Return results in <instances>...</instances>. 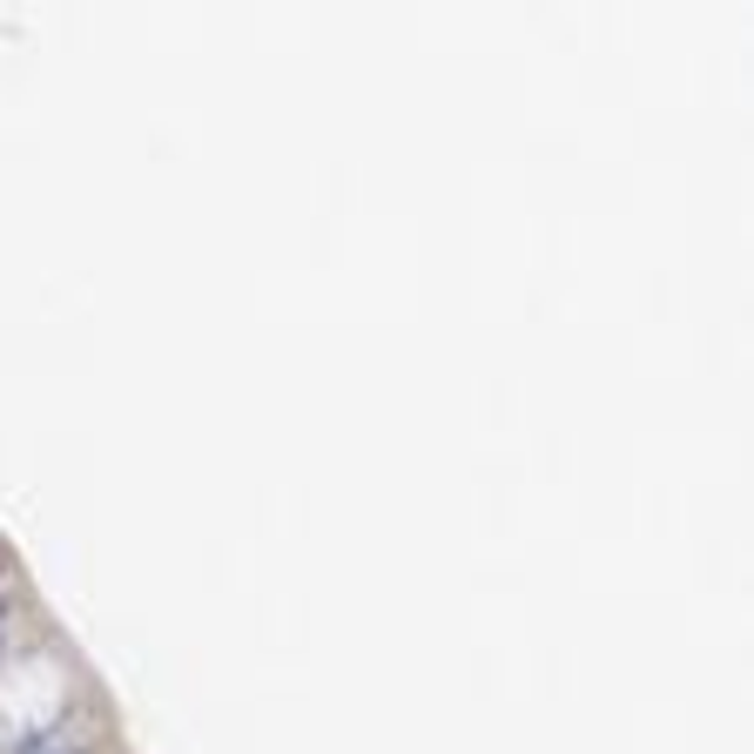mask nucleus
<instances>
[{"label": "nucleus", "mask_w": 754, "mask_h": 754, "mask_svg": "<svg viewBox=\"0 0 754 754\" xmlns=\"http://www.w3.org/2000/svg\"><path fill=\"white\" fill-rule=\"evenodd\" d=\"M21 754H74V747H48V741H27Z\"/></svg>", "instance_id": "f257e3e1"}]
</instances>
